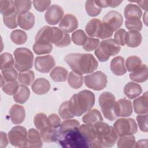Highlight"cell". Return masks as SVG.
I'll use <instances>...</instances> for the list:
<instances>
[{
    "mask_svg": "<svg viewBox=\"0 0 148 148\" xmlns=\"http://www.w3.org/2000/svg\"><path fill=\"white\" fill-rule=\"evenodd\" d=\"M17 13L9 16H3V21L4 24L9 28L13 29L17 27Z\"/></svg>",
    "mask_w": 148,
    "mask_h": 148,
    "instance_id": "obj_49",
    "label": "cell"
},
{
    "mask_svg": "<svg viewBox=\"0 0 148 148\" xmlns=\"http://www.w3.org/2000/svg\"><path fill=\"white\" fill-rule=\"evenodd\" d=\"M80 123L76 119H66L62 121L59 128V131H64L76 127H79Z\"/></svg>",
    "mask_w": 148,
    "mask_h": 148,
    "instance_id": "obj_48",
    "label": "cell"
},
{
    "mask_svg": "<svg viewBox=\"0 0 148 148\" xmlns=\"http://www.w3.org/2000/svg\"><path fill=\"white\" fill-rule=\"evenodd\" d=\"M114 112L116 116L129 117L132 113V102L127 99H120L115 102Z\"/></svg>",
    "mask_w": 148,
    "mask_h": 148,
    "instance_id": "obj_16",
    "label": "cell"
},
{
    "mask_svg": "<svg viewBox=\"0 0 148 148\" xmlns=\"http://www.w3.org/2000/svg\"><path fill=\"white\" fill-rule=\"evenodd\" d=\"M126 31L124 29H120L117 31L114 35V40L119 46H124L125 44Z\"/></svg>",
    "mask_w": 148,
    "mask_h": 148,
    "instance_id": "obj_54",
    "label": "cell"
},
{
    "mask_svg": "<svg viewBox=\"0 0 148 148\" xmlns=\"http://www.w3.org/2000/svg\"><path fill=\"white\" fill-rule=\"evenodd\" d=\"M125 25L129 31H140L142 28V23L140 20H125Z\"/></svg>",
    "mask_w": 148,
    "mask_h": 148,
    "instance_id": "obj_51",
    "label": "cell"
},
{
    "mask_svg": "<svg viewBox=\"0 0 148 148\" xmlns=\"http://www.w3.org/2000/svg\"><path fill=\"white\" fill-rule=\"evenodd\" d=\"M14 66L20 72L29 71L33 66L34 54L28 49L19 47L13 52Z\"/></svg>",
    "mask_w": 148,
    "mask_h": 148,
    "instance_id": "obj_6",
    "label": "cell"
},
{
    "mask_svg": "<svg viewBox=\"0 0 148 148\" xmlns=\"http://www.w3.org/2000/svg\"><path fill=\"white\" fill-rule=\"evenodd\" d=\"M142 65L141 59L136 56L128 57L125 61V65L128 71L133 72Z\"/></svg>",
    "mask_w": 148,
    "mask_h": 148,
    "instance_id": "obj_41",
    "label": "cell"
},
{
    "mask_svg": "<svg viewBox=\"0 0 148 148\" xmlns=\"http://www.w3.org/2000/svg\"><path fill=\"white\" fill-rule=\"evenodd\" d=\"M68 82L72 88L78 89L83 85V77L81 74L71 71L68 77Z\"/></svg>",
    "mask_w": 148,
    "mask_h": 148,
    "instance_id": "obj_35",
    "label": "cell"
},
{
    "mask_svg": "<svg viewBox=\"0 0 148 148\" xmlns=\"http://www.w3.org/2000/svg\"><path fill=\"white\" fill-rule=\"evenodd\" d=\"M120 49L121 47L111 38L102 40L95 49L94 53L99 61L105 62L110 56L117 54Z\"/></svg>",
    "mask_w": 148,
    "mask_h": 148,
    "instance_id": "obj_7",
    "label": "cell"
},
{
    "mask_svg": "<svg viewBox=\"0 0 148 148\" xmlns=\"http://www.w3.org/2000/svg\"><path fill=\"white\" fill-rule=\"evenodd\" d=\"M85 9L87 14L91 17L97 16L101 12V8L95 3L94 1L92 0L87 1L86 2Z\"/></svg>",
    "mask_w": 148,
    "mask_h": 148,
    "instance_id": "obj_42",
    "label": "cell"
},
{
    "mask_svg": "<svg viewBox=\"0 0 148 148\" xmlns=\"http://www.w3.org/2000/svg\"><path fill=\"white\" fill-rule=\"evenodd\" d=\"M43 146L40 132L35 128H30L28 131L26 147H41Z\"/></svg>",
    "mask_w": 148,
    "mask_h": 148,
    "instance_id": "obj_21",
    "label": "cell"
},
{
    "mask_svg": "<svg viewBox=\"0 0 148 148\" xmlns=\"http://www.w3.org/2000/svg\"><path fill=\"white\" fill-rule=\"evenodd\" d=\"M99 104L104 117L109 121H114L117 117L114 112L115 104L114 95L108 91L102 92L99 97Z\"/></svg>",
    "mask_w": 148,
    "mask_h": 148,
    "instance_id": "obj_8",
    "label": "cell"
},
{
    "mask_svg": "<svg viewBox=\"0 0 148 148\" xmlns=\"http://www.w3.org/2000/svg\"><path fill=\"white\" fill-rule=\"evenodd\" d=\"M29 95V89L25 85L21 84L17 92L13 95V99L16 102L24 103L28 99Z\"/></svg>",
    "mask_w": 148,
    "mask_h": 148,
    "instance_id": "obj_32",
    "label": "cell"
},
{
    "mask_svg": "<svg viewBox=\"0 0 148 148\" xmlns=\"http://www.w3.org/2000/svg\"><path fill=\"white\" fill-rule=\"evenodd\" d=\"M64 15L62 8L56 4L51 5L47 9L45 14V18L47 23L50 25H56L61 20Z\"/></svg>",
    "mask_w": 148,
    "mask_h": 148,
    "instance_id": "obj_15",
    "label": "cell"
},
{
    "mask_svg": "<svg viewBox=\"0 0 148 148\" xmlns=\"http://www.w3.org/2000/svg\"><path fill=\"white\" fill-rule=\"evenodd\" d=\"M34 123L35 127L39 131L50 127L49 119L43 113L36 114L34 117Z\"/></svg>",
    "mask_w": 148,
    "mask_h": 148,
    "instance_id": "obj_34",
    "label": "cell"
},
{
    "mask_svg": "<svg viewBox=\"0 0 148 148\" xmlns=\"http://www.w3.org/2000/svg\"><path fill=\"white\" fill-rule=\"evenodd\" d=\"M102 120L103 118L100 112L96 109L90 110L82 118V121L84 123L89 124H94L95 123Z\"/></svg>",
    "mask_w": 148,
    "mask_h": 148,
    "instance_id": "obj_30",
    "label": "cell"
},
{
    "mask_svg": "<svg viewBox=\"0 0 148 148\" xmlns=\"http://www.w3.org/2000/svg\"><path fill=\"white\" fill-rule=\"evenodd\" d=\"M78 27L77 18L72 14H65L59 23L60 29L64 33H70L75 30Z\"/></svg>",
    "mask_w": 148,
    "mask_h": 148,
    "instance_id": "obj_18",
    "label": "cell"
},
{
    "mask_svg": "<svg viewBox=\"0 0 148 148\" xmlns=\"http://www.w3.org/2000/svg\"><path fill=\"white\" fill-rule=\"evenodd\" d=\"M86 33L82 29H77L72 34V40L73 43L79 46H83L87 40Z\"/></svg>",
    "mask_w": 148,
    "mask_h": 148,
    "instance_id": "obj_43",
    "label": "cell"
},
{
    "mask_svg": "<svg viewBox=\"0 0 148 148\" xmlns=\"http://www.w3.org/2000/svg\"><path fill=\"white\" fill-rule=\"evenodd\" d=\"M71 40L69 35L68 34L65 33L64 37L62 38L61 40L58 44H57L56 46L58 47H64L68 46L71 44Z\"/></svg>",
    "mask_w": 148,
    "mask_h": 148,
    "instance_id": "obj_57",
    "label": "cell"
},
{
    "mask_svg": "<svg viewBox=\"0 0 148 148\" xmlns=\"http://www.w3.org/2000/svg\"><path fill=\"white\" fill-rule=\"evenodd\" d=\"M100 41L97 38L89 37L86 43L83 45V48L87 51H91L95 50L99 46Z\"/></svg>",
    "mask_w": 148,
    "mask_h": 148,
    "instance_id": "obj_50",
    "label": "cell"
},
{
    "mask_svg": "<svg viewBox=\"0 0 148 148\" xmlns=\"http://www.w3.org/2000/svg\"><path fill=\"white\" fill-rule=\"evenodd\" d=\"M95 103V95L91 91L84 90L73 94L68 101V106L74 116H81L89 111Z\"/></svg>",
    "mask_w": 148,
    "mask_h": 148,
    "instance_id": "obj_2",
    "label": "cell"
},
{
    "mask_svg": "<svg viewBox=\"0 0 148 148\" xmlns=\"http://www.w3.org/2000/svg\"><path fill=\"white\" fill-rule=\"evenodd\" d=\"M59 128H56L50 127L39 131L42 140L45 143L57 142L59 132Z\"/></svg>",
    "mask_w": 148,
    "mask_h": 148,
    "instance_id": "obj_28",
    "label": "cell"
},
{
    "mask_svg": "<svg viewBox=\"0 0 148 148\" xmlns=\"http://www.w3.org/2000/svg\"><path fill=\"white\" fill-rule=\"evenodd\" d=\"M52 49L53 46L51 43L38 44L35 43L33 46V50L38 55L48 54L52 51Z\"/></svg>",
    "mask_w": 148,
    "mask_h": 148,
    "instance_id": "obj_46",
    "label": "cell"
},
{
    "mask_svg": "<svg viewBox=\"0 0 148 148\" xmlns=\"http://www.w3.org/2000/svg\"><path fill=\"white\" fill-rule=\"evenodd\" d=\"M68 71L62 66L55 67L50 72V76L56 82H63L66 81L68 76Z\"/></svg>",
    "mask_w": 148,
    "mask_h": 148,
    "instance_id": "obj_31",
    "label": "cell"
},
{
    "mask_svg": "<svg viewBox=\"0 0 148 148\" xmlns=\"http://www.w3.org/2000/svg\"><path fill=\"white\" fill-rule=\"evenodd\" d=\"M34 79L35 74L34 71L31 70L20 72L18 75V80L23 85L29 86L34 82Z\"/></svg>",
    "mask_w": 148,
    "mask_h": 148,
    "instance_id": "obj_37",
    "label": "cell"
},
{
    "mask_svg": "<svg viewBox=\"0 0 148 148\" xmlns=\"http://www.w3.org/2000/svg\"><path fill=\"white\" fill-rule=\"evenodd\" d=\"M113 127L119 136L132 135L138 131L136 123L132 118L117 119L114 123Z\"/></svg>",
    "mask_w": 148,
    "mask_h": 148,
    "instance_id": "obj_10",
    "label": "cell"
},
{
    "mask_svg": "<svg viewBox=\"0 0 148 148\" xmlns=\"http://www.w3.org/2000/svg\"><path fill=\"white\" fill-rule=\"evenodd\" d=\"M17 14L28 12L32 5L31 1H14Z\"/></svg>",
    "mask_w": 148,
    "mask_h": 148,
    "instance_id": "obj_45",
    "label": "cell"
},
{
    "mask_svg": "<svg viewBox=\"0 0 148 148\" xmlns=\"http://www.w3.org/2000/svg\"><path fill=\"white\" fill-rule=\"evenodd\" d=\"M142 40L141 34L136 31H129L126 32L125 44L130 47L139 46Z\"/></svg>",
    "mask_w": 148,
    "mask_h": 148,
    "instance_id": "obj_29",
    "label": "cell"
},
{
    "mask_svg": "<svg viewBox=\"0 0 148 148\" xmlns=\"http://www.w3.org/2000/svg\"><path fill=\"white\" fill-rule=\"evenodd\" d=\"M20 85L17 81L5 82L2 86L3 91L9 95H14L19 88Z\"/></svg>",
    "mask_w": 148,
    "mask_h": 148,
    "instance_id": "obj_44",
    "label": "cell"
},
{
    "mask_svg": "<svg viewBox=\"0 0 148 148\" xmlns=\"http://www.w3.org/2000/svg\"><path fill=\"white\" fill-rule=\"evenodd\" d=\"M135 138L132 135L120 136L117 141V147L119 148H131L135 146Z\"/></svg>",
    "mask_w": 148,
    "mask_h": 148,
    "instance_id": "obj_38",
    "label": "cell"
},
{
    "mask_svg": "<svg viewBox=\"0 0 148 148\" xmlns=\"http://www.w3.org/2000/svg\"><path fill=\"white\" fill-rule=\"evenodd\" d=\"M79 130L88 143L90 147L98 148L96 133L93 124H82L79 126Z\"/></svg>",
    "mask_w": 148,
    "mask_h": 148,
    "instance_id": "obj_17",
    "label": "cell"
},
{
    "mask_svg": "<svg viewBox=\"0 0 148 148\" xmlns=\"http://www.w3.org/2000/svg\"><path fill=\"white\" fill-rule=\"evenodd\" d=\"M57 142L64 148L90 147L88 143L80 132L79 127L64 131H59Z\"/></svg>",
    "mask_w": 148,
    "mask_h": 148,
    "instance_id": "obj_3",
    "label": "cell"
},
{
    "mask_svg": "<svg viewBox=\"0 0 148 148\" xmlns=\"http://www.w3.org/2000/svg\"><path fill=\"white\" fill-rule=\"evenodd\" d=\"M96 133L98 148L113 146L118 139V135L113 127L104 122L98 121L93 124Z\"/></svg>",
    "mask_w": 148,
    "mask_h": 148,
    "instance_id": "obj_4",
    "label": "cell"
},
{
    "mask_svg": "<svg viewBox=\"0 0 148 148\" xmlns=\"http://www.w3.org/2000/svg\"><path fill=\"white\" fill-rule=\"evenodd\" d=\"M31 88L35 94L43 95L49 92L50 88V84L45 78H38L32 83Z\"/></svg>",
    "mask_w": 148,
    "mask_h": 148,
    "instance_id": "obj_23",
    "label": "cell"
},
{
    "mask_svg": "<svg viewBox=\"0 0 148 148\" xmlns=\"http://www.w3.org/2000/svg\"><path fill=\"white\" fill-rule=\"evenodd\" d=\"M147 146V139H142L138 140L136 143V145L134 146L135 147H143Z\"/></svg>",
    "mask_w": 148,
    "mask_h": 148,
    "instance_id": "obj_60",
    "label": "cell"
},
{
    "mask_svg": "<svg viewBox=\"0 0 148 148\" xmlns=\"http://www.w3.org/2000/svg\"><path fill=\"white\" fill-rule=\"evenodd\" d=\"M148 68L146 64H142L139 68L132 72L129 76L134 82L142 83L147 80L148 75Z\"/></svg>",
    "mask_w": 148,
    "mask_h": 148,
    "instance_id": "obj_26",
    "label": "cell"
},
{
    "mask_svg": "<svg viewBox=\"0 0 148 148\" xmlns=\"http://www.w3.org/2000/svg\"><path fill=\"white\" fill-rule=\"evenodd\" d=\"M132 2H136L144 10H147V3H148V1H129Z\"/></svg>",
    "mask_w": 148,
    "mask_h": 148,
    "instance_id": "obj_59",
    "label": "cell"
},
{
    "mask_svg": "<svg viewBox=\"0 0 148 148\" xmlns=\"http://www.w3.org/2000/svg\"><path fill=\"white\" fill-rule=\"evenodd\" d=\"M18 78V73L14 68L1 71V87L5 82H14Z\"/></svg>",
    "mask_w": 148,
    "mask_h": 148,
    "instance_id": "obj_36",
    "label": "cell"
},
{
    "mask_svg": "<svg viewBox=\"0 0 148 148\" xmlns=\"http://www.w3.org/2000/svg\"><path fill=\"white\" fill-rule=\"evenodd\" d=\"M147 119H148L147 113L139 114L136 117V120H137L139 127L140 130L144 132H147L148 131Z\"/></svg>",
    "mask_w": 148,
    "mask_h": 148,
    "instance_id": "obj_53",
    "label": "cell"
},
{
    "mask_svg": "<svg viewBox=\"0 0 148 148\" xmlns=\"http://www.w3.org/2000/svg\"><path fill=\"white\" fill-rule=\"evenodd\" d=\"M28 132L23 126L13 127L8 132V139L10 143L16 147H25L27 140Z\"/></svg>",
    "mask_w": 148,
    "mask_h": 148,
    "instance_id": "obj_12",
    "label": "cell"
},
{
    "mask_svg": "<svg viewBox=\"0 0 148 148\" xmlns=\"http://www.w3.org/2000/svg\"><path fill=\"white\" fill-rule=\"evenodd\" d=\"M65 61L72 71L83 75L92 73L98 66V62L91 54L70 53L65 57Z\"/></svg>",
    "mask_w": 148,
    "mask_h": 148,
    "instance_id": "obj_1",
    "label": "cell"
},
{
    "mask_svg": "<svg viewBox=\"0 0 148 148\" xmlns=\"http://www.w3.org/2000/svg\"><path fill=\"white\" fill-rule=\"evenodd\" d=\"M110 68L114 75L116 76L124 75L127 72L124 58L121 56L114 57L110 62Z\"/></svg>",
    "mask_w": 148,
    "mask_h": 148,
    "instance_id": "obj_25",
    "label": "cell"
},
{
    "mask_svg": "<svg viewBox=\"0 0 148 148\" xmlns=\"http://www.w3.org/2000/svg\"><path fill=\"white\" fill-rule=\"evenodd\" d=\"M10 39L16 45H23L27 39V34L20 29H15L11 32Z\"/></svg>",
    "mask_w": 148,
    "mask_h": 148,
    "instance_id": "obj_39",
    "label": "cell"
},
{
    "mask_svg": "<svg viewBox=\"0 0 148 148\" xmlns=\"http://www.w3.org/2000/svg\"><path fill=\"white\" fill-rule=\"evenodd\" d=\"M63 32L58 27L44 26L37 32L35 36V43L38 44L58 43L64 35Z\"/></svg>",
    "mask_w": 148,
    "mask_h": 148,
    "instance_id": "obj_5",
    "label": "cell"
},
{
    "mask_svg": "<svg viewBox=\"0 0 148 148\" xmlns=\"http://www.w3.org/2000/svg\"><path fill=\"white\" fill-rule=\"evenodd\" d=\"M35 69L41 73H48L55 66L56 62L51 55L38 56L34 61Z\"/></svg>",
    "mask_w": 148,
    "mask_h": 148,
    "instance_id": "obj_14",
    "label": "cell"
},
{
    "mask_svg": "<svg viewBox=\"0 0 148 148\" xmlns=\"http://www.w3.org/2000/svg\"><path fill=\"white\" fill-rule=\"evenodd\" d=\"M0 12L3 16H9L17 13L14 2L13 1L1 0Z\"/></svg>",
    "mask_w": 148,
    "mask_h": 148,
    "instance_id": "obj_33",
    "label": "cell"
},
{
    "mask_svg": "<svg viewBox=\"0 0 148 148\" xmlns=\"http://www.w3.org/2000/svg\"><path fill=\"white\" fill-rule=\"evenodd\" d=\"M86 86L95 91L103 90L106 87L108 79L106 75L101 71H97L84 76Z\"/></svg>",
    "mask_w": 148,
    "mask_h": 148,
    "instance_id": "obj_11",
    "label": "cell"
},
{
    "mask_svg": "<svg viewBox=\"0 0 148 148\" xmlns=\"http://www.w3.org/2000/svg\"><path fill=\"white\" fill-rule=\"evenodd\" d=\"M10 120L14 124H20L25 117V109L21 105L14 104L12 106L9 110Z\"/></svg>",
    "mask_w": 148,
    "mask_h": 148,
    "instance_id": "obj_19",
    "label": "cell"
},
{
    "mask_svg": "<svg viewBox=\"0 0 148 148\" xmlns=\"http://www.w3.org/2000/svg\"><path fill=\"white\" fill-rule=\"evenodd\" d=\"M34 8L36 10L42 12L48 9V7L51 3L50 1H37L35 0L32 1Z\"/></svg>",
    "mask_w": 148,
    "mask_h": 148,
    "instance_id": "obj_55",
    "label": "cell"
},
{
    "mask_svg": "<svg viewBox=\"0 0 148 148\" xmlns=\"http://www.w3.org/2000/svg\"><path fill=\"white\" fill-rule=\"evenodd\" d=\"M147 102L148 95L147 91H146L142 96L135 99L133 101V106L134 111L138 114L147 113Z\"/></svg>",
    "mask_w": 148,
    "mask_h": 148,
    "instance_id": "obj_22",
    "label": "cell"
},
{
    "mask_svg": "<svg viewBox=\"0 0 148 148\" xmlns=\"http://www.w3.org/2000/svg\"><path fill=\"white\" fill-rule=\"evenodd\" d=\"M123 23L122 15L117 11L109 12L103 18L102 23L109 31L113 32L119 29Z\"/></svg>",
    "mask_w": 148,
    "mask_h": 148,
    "instance_id": "obj_13",
    "label": "cell"
},
{
    "mask_svg": "<svg viewBox=\"0 0 148 148\" xmlns=\"http://www.w3.org/2000/svg\"><path fill=\"white\" fill-rule=\"evenodd\" d=\"M51 127L58 128L61 125V119L55 113L50 114L48 117Z\"/></svg>",
    "mask_w": 148,
    "mask_h": 148,
    "instance_id": "obj_56",
    "label": "cell"
},
{
    "mask_svg": "<svg viewBox=\"0 0 148 148\" xmlns=\"http://www.w3.org/2000/svg\"><path fill=\"white\" fill-rule=\"evenodd\" d=\"M142 12L140 7L134 3L128 4L124 8V14L127 20H140Z\"/></svg>",
    "mask_w": 148,
    "mask_h": 148,
    "instance_id": "obj_24",
    "label": "cell"
},
{
    "mask_svg": "<svg viewBox=\"0 0 148 148\" xmlns=\"http://www.w3.org/2000/svg\"><path fill=\"white\" fill-rule=\"evenodd\" d=\"M124 94L130 99H133L138 97L142 92L141 86L134 82H128L124 87Z\"/></svg>",
    "mask_w": 148,
    "mask_h": 148,
    "instance_id": "obj_27",
    "label": "cell"
},
{
    "mask_svg": "<svg viewBox=\"0 0 148 148\" xmlns=\"http://www.w3.org/2000/svg\"><path fill=\"white\" fill-rule=\"evenodd\" d=\"M17 23L20 28L25 30H29L35 24V16L29 12L18 14Z\"/></svg>",
    "mask_w": 148,
    "mask_h": 148,
    "instance_id": "obj_20",
    "label": "cell"
},
{
    "mask_svg": "<svg viewBox=\"0 0 148 148\" xmlns=\"http://www.w3.org/2000/svg\"><path fill=\"white\" fill-rule=\"evenodd\" d=\"M1 70H4L12 68L14 65V61L13 56L9 53H4L1 54Z\"/></svg>",
    "mask_w": 148,
    "mask_h": 148,
    "instance_id": "obj_40",
    "label": "cell"
},
{
    "mask_svg": "<svg viewBox=\"0 0 148 148\" xmlns=\"http://www.w3.org/2000/svg\"><path fill=\"white\" fill-rule=\"evenodd\" d=\"M58 113L60 117L64 119H70L74 117V116L71 113L69 106H68V101H65L61 103L58 109Z\"/></svg>",
    "mask_w": 148,
    "mask_h": 148,
    "instance_id": "obj_47",
    "label": "cell"
},
{
    "mask_svg": "<svg viewBox=\"0 0 148 148\" xmlns=\"http://www.w3.org/2000/svg\"><path fill=\"white\" fill-rule=\"evenodd\" d=\"M95 3L101 8L107 7L116 8L118 6L122 1H114V0H102V1H94Z\"/></svg>",
    "mask_w": 148,
    "mask_h": 148,
    "instance_id": "obj_52",
    "label": "cell"
},
{
    "mask_svg": "<svg viewBox=\"0 0 148 148\" xmlns=\"http://www.w3.org/2000/svg\"><path fill=\"white\" fill-rule=\"evenodd\" d=\"M0 147L3 148L5 147L8 144V140L7 138L6 134L4 132H0Z\"/></svg>",
    "mask_w": 148,
    "mask_h": 148,
    "instance_id": "obj_58",
    "label": "cell"
},
{
    "mask_svg": "<svg viewBox=\"0 0 148 148\" xmlns=\"http://www.w3.org/2000/svg\"><path fill=\"white\" fill-rule=\"evenodd\" d=\"M85 29L90 36L97 37L102 39L111 37L113 33L108 29L102 22L98 18L90 20L87 24Z\"/></svg>",
    "mask_w": 148,
    "mask_h": 148,
    "instance_id": "obj_9",
    "label": "cell"
}]
</instances>
